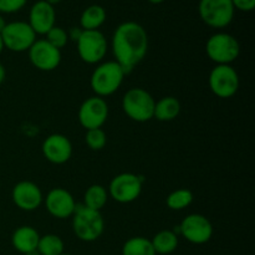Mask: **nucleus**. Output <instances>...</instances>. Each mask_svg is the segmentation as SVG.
<instances>
[{
	"mask_svg": "<svg viewBox=\"0 0 255 255\" xmlns=\"http://www.w3.org/2000/svg\"><path fill=\"white\" fill-rule=\"evenodd\" d=\"M147 50L148 35L141 24L125 21L116 27L112 35V52L125 74H129L144 59Z\"/></svg>",
	"mask_w": 255,
	"mask_h": 255,
	"instance_id": "obj_1",
	"label": "nucleus"
},
{
	"mask_svg": "<svg viewBox=\"0 0 255 255\" xmlns=\"http://www.w3.org/2000/svg\"><path fill=\"white\" fill-rule=\"evenodd\" d=\"M72 229L80 241L95 242L104 233L105 221L99 211L87 208L84 204H76L72 216Z\"/></svg>",
	"mask_w": 255,
	"mask_h": 255,
	"instance_id": "obj_2",
	"label": "nucleus"
},
{
	"mask_svg": "<svg viewBox=\"0 0 255 255\" xmlns=\"http://www.w3.org/2000/svg\"><path fill=\"white\" fill-rule=\"evenodd\" d=\"M125 75L124 69L116 61L102 62L94 70L90 79L92 91L102 99L115 94L121 87Z\"/></svg>",
	"mask_w": 255,
	"mask_h": 255,
	"instance_id": "obj_3",
	"label": "nucleus"
},
{
	"mask_svg": "<svg viewBox=\"0 0 255 255\" xmlns=\"http://www.w3.org/2000/svg\"><path fill=\"white\" fill-rule=\"evenodd\" d=\"M156 101L148 91L141 87L129 89L122 99V110L136 122H147L153 119Z\"/></svg>",
	"mask_w": 255,
	"mask_h": 255,
	"instance_id": "obj_4",
	"label": "nucleus"
},
{
	"mask_svg": "<svg viewBox=\"0 0 255 255\" xmlns=\"http://www.w3.org/2000/svg\"><path fill=\"white\" fill-rule=\"evenodd\" d=\"M206 52L217 65H231L241 54L239 41L228 32H216L206 42Z\"/></svg>",
	"mask_w": 255,
	"mask_h": 255,
	"instance_id": "obj_5",
	"label": "nucleus"
},
{
	"mask_svg": "<svg viewBox=\"0 0 255 255\" xmlns=\"http://www.w3.org/2000/svg\"><path fill=\"white\" fill-rule=\"evenodd\" d=\"M198 11L204 24L214 29H223L233 21L236 9L232 0H201Z\"/></svg>",
	"mask_w": 255,
	"mask_h": 255,
	"instance_id": "obj_6",
	"label": "nucleus"
},
{
	"mask_svg": "<svg viewBox=\"0 0 255 255\" xmlns=\"http://www.w3.org/2000/svg\"><path fill=\"white\" fill-rule=\"evenodd\" d=\"M76 45L80 59L86 64H99L107 54V40L100 30H82Z\"/></svg>",
	"mask_w": 255,
	"mask_h": 255,
	"instance_id": "obj_7",
	"label": "nucleus"
},
{
	"mask_svg": "<svg viewBox=\"0 0 255 255\" xmlns=\"http://www.w3.org/2000/svg\"><path fill=\"white\" fill-rule=\"evenodd\" d=\"M209 89L219 99H231L239 90V75L232 65H217L209 74Z\"/></svg>",
	"mask_w": 255,
	"mask_h": 255,
	"instance_id": "obj_8",
	"label": "nucleus"
},
{
	"mask_svg": "<svg viewBox=\"0 0 255 255\" xmlns=\"http://www.w3.org/2000/svg\"><path fill=\"white\" fill-rule=\"evenodd\" d=\"M0 35L4 47L14 52L27 51L36 41V34L26 21L7 22Z\"/></svg>",
	"mask_w": 255,
	"mask_h": 255,
	"instance_id": "obj_9",
	"label": "nucleus"
},
{
	"mask_svg": "<svg viewBox=\"0 0 255 255\" xmlns=\"http://www.w3.org/2000/svg\"><path fill=\"white\" fill-rule=\"evenodd\" d=\"M142 177L134 173H121L112 178L109 186V196L119 203L127 204L134 202L142 192Z\"/></svg>",
	"mask_w": 255,
	"mask_h": 255,
	"instance_id": "obj_10",
	"label": "nucleus"
},
{
	"mask_svg": "<svg viewBox=\"0 0 255 255\" xmlns=\"http://www.w3.org/2000/svg\"><path fill=\"white\" fill-rule=\"evenodd\" d=\"M177 228L186 241L198 246L208 243L213 236V226L211 221L202 214H189Z\"/></svg>",
	"mask_w": 255,
	"mask_h": 255,
	"instance_id": "obj_11",
	"label": "nucleus"
},
{
	"mask_svg": "<svg viewBox=\"0 0 255 255\" xmlns=\"http://www.w3.org/2000/svg\"><path fill=\"white\" fill-rule=\"evenodd\" d=\"M109 117V105L102 97L92 96L85 100L79 109V121L86 129L101 128Z\"/></svg>",
	"mask_w": 255,
	"mask_h": 255,
	"instance_id": "obj_12",
	"label": "nucleus"
},
{
	"mask_svg": "<svg viewBox=\"0 0 255 255\" xmlns=\"http://www.w3.org/2000/svg\"><path fill=\"white\" fill-rule=\"evenodd\" d=\"M27 51L31 64L40 71H52L61 62V50L52 46L45 39L36 40Z\"/></svg>",
	"mask_w": 255,
	"mask_h": 255,
	"instance_id": "obj_13",
	"label": "nucleus"
},
{
	"mask_svg": "<svg viewBox=\"0 0 255 255\" xmlns=\"http://www.w3.org/2000/svg\"><path fill=\"white\" fill-rule=\"evenodd\" d=\"M11 198L15 206L25 212H32L42 203V192L36 183L30 181H21L12 188Z\"/></svg>",
	"mask_w": 255,
	"mask_h": 255,
	"instance_id": "obj_14",
	"label": "nucleus"
},
{
	"mask_svg": "<svg viewBox=\"0 0 255 255\" xmlns=\"http://www.w3.org/2000/svg\"><path fill=\"white\" fill-rule=\"evenodd\" d=\"M45 207L52 217L57 219H66L74 216L76 202L69 191L64 188H54L45 198Z\"/></svg>",
	"mask_w": 255,
	"mask_h": 255,
	"instance_id": "obj_15",
	"label": "nucleus"
},
{
	"mask_svg": "<svg viewBox=\"0 0 255 255\" xmlns=\"http://www.w3.org/2000/svg\"><path fill=\"white\" fill-rule=\"evenodd\" d=\"M42 154L54 164H64L71 158L72 144L65 134L52 133L42 142Z\"/></svg>",
	"mask_w": 255,
	"mask_h": 255,
	"instance_id": "obj_16",
	"label": "nucleus"
},
{
	"mask_svg": "<svg viewBox=\"0 0 255 255\" xmlns=\"http://www.w3.org/2000/svg\"><path fill=\"white\" fill-rule=\"evenodd\" d=\"M56 12L52 5L45 0H39L31 6L29 12V25L36 35H46L55 26Z\"/></svg>",
	"mask_w": 255,
	"mask_h": 255,
	"instance_id": "obj_17",
	"label": "nucleus"
},
{
	"mask_svg": "<svg viewBox=\"0 0 255 255\" xmlns=\"http://www.w3.org/2000/svg\"><path fill=\"white\" fill-rule=\"evenodd\" d=\"M40 234L30 226H22L17 228L11 236V244L19 253L27 254L37 249Z\"/></svg>",
	"mask_w": 255,
	"mask_h": 255,
	"instance_id": "obj_18",
	"label": "nucleus"
},
{
	"mask_svg": "<svg viewBox=\"0 0 255 255\" xmlns=\"http://www.w3.org/2000/svg\"><path fill=\"white\" fill-rule=\"evenodd\" d=\"M179 112H181V104L178 100L173 96H166L162 97L154 105L153 119L162 122H168L177 119Z\"/></svg>",
	"mask_w": 255,
	"mask_h": 255,
	"instance_id": "obj_19",
	"label": "nucleus"
},
{
	"mask_svg": "<svg viewBox=\"0 0 255 255\" xmlns=\"http://www.w3.org/2000/svg\"><path fill=\"white\" fill-rule=\"evenodd\" d=\"M106 10L101 5H90L82 11L80 25L82 30H99L106 21Z\"/></svg>",
	"mask_w": 255,
	"mask_h": 255,
	"instance_id": "obj_20",
	"label": "nucleus"
},
{
	"mask_svg": "<svg viewBox=\"0 0 255 255\" xmlns=\"http://www.w3.org/2000/svg\"><path fill=\"white\" fill-rule=\"evenodd\" d=\"M156 254H171L178 247V236L173 231H161L151 241Z\"/></svg>",
	"mask_w": 255,
	"mask_h": 255,
	"instance_id": "obj_21",
	"label": "nucleus"
},
{
	"mask_svg": "<svg viewBox=\"0 0 255 255\" xmlns=\"http://www.w3.org/2000/svg\"><path fill=\"white\" fill-rule=\"evenodd\" d=\"M109 192L101 184H92L86 189L84 196V206L94 211H101L107 203Z\"/></svg>",
	"mask_w": 255,
	"mask_h": 255,
	"instance_id": "obj_22",
	"label": "nucleus"
},
{
	"mask_svg": "<svg viewBox=\"0 0 255 255\" xmlns=\"http://www.w3.org/2000/svg\"><path fill=\"white\" fill-rule=\"evenodd\" d=\"M122 255H156V252L149 239L143 237H133L124 244Z\"/></svg>",
	"mask_w": 255,
	"mask_h": 255,
	"instance_id": "obj_23",
	"label": "nucleus"
},
{
	"mask_svg": "<svg viewBox=\"0 0 255 255\" xmlns=\"http://www.w3.org/2000/svg\"><path fill=\"white\" fill-rule=\"evenodd\" d=\"M36 251L40 255H60L64 253V242L56 234H46L40 237Z\"/></svg>",
	"mask_w": 255,
	"mask_h": 255,
	"instance_id": "obj_24",
	"label": "nucleus"
},
{
	"mask_svg": "<svg viewBox=\"0 0 255 255\" xmlns=\"http://www.w3.org/2000/svg\"><path fill=\"white\" fill-rule=\"evenodd\" d=\"M192 202H193V193L187 188L176 189L172 193H169V196L166 199L167 207L172 211H182V209L191 206Z\"/></svg>",
	"mask_w": 255,
	"mask_h": 255,
	"instance_id": "obj_25",
	"label": "nucleus"
},
{
	"mask_svg": "<svg viewBox=\"0 0 255 255\" xmlns=\"http://www.w3.org/2000/svg\"><path fill=\"white\" fill-rule=\"evenodd\" d=\"M85 141H86L87 146H89L92 151H100V149H102L106 146L107 136L102 128L87 129L86 136H85Z\"/></svg>",
	"mask_w": 255,
	"mask_h": 255,
	"instance_id": "obj_26",
	"label": "nucleus"
},
{
	"mask_svg": "<svg viewBox=\"0 0 255 255\" xmlns=\"http://www.w3.org/2000/svg\"><path fill=\"white\" fill-rule=\"evenodd\" d=\"M45 40L49 41L50 44H51L52 46L56 47V49L61 50L62 47L66 46L67 41H69V36H67L66 30L55 25L52 29L49 30V32L46 34V39Z\"/></svg>",
	"mask_w": 255,
	"mask_h": 255,
	"instance_id": "obj_27",
	"label": "nucleus"
},
{
	"mask_svg": "<svg viewBox=\"0 0 255 255\" xmlns=\"http://www.w3.org/2000/svg\"><path fill=\"white\" fill-rule=\"evenodd\" d=\"M27 0H0V12L12 14L25 6Z\"/></svg>",
	"mask_w": 255,
	"mask_h": 255,
	"instance_id": "obj_28",
	"label": "nucleus"
},
{
	"mask_svg": "<svg viewBox=\"0 0 255 255\" xmlns=\"http://www.w3.org/2000/svg\"><path fill=\"white\" fill-rule=\"evenodd\" d=\"M234 9L241 11H252L255 7V0H232Z\"/></svg>",
	"mask_w": 255,
	"mask_h": 255,
	"instance_id": "obj_29",
	"label": "nucleus"
},
{
	"mask_svg": "<svg viewBox=\"0 0 255 255\" xmlns=\"http://www.w3.org/2000/svg\"><path fill=\"white\" fill-rule=\"evenodd\" d=\"M81 34H82L81 27H71V29H70V31L67 32V36H69L70 40H72V41L76 42L77 40H79V37L81 36Z\"/></svg>",
	"mask_w": 255,
	"mask_h": 255,
	"instance_id": "obj_30",
	"label": "nucleus"
},
{
	"mask_svg": "<svg viewBox=\"0 0 255 255\" xmlns=\"http://www.w3.org/2000/svg\"><path fill=\"white\" fill-rule=\"evenodd\" d=\"M5 77H6V71H5V67L0 64V85L4 82Z\"/></svg>",
	"mask_w": 255,
	"mask_h": 255,
	"instance_id": "obj_31",
	"label": "nucleus"
},
{
	"mask_svg": "<svg viewBox=\"0 0 255 255\" xmlns=\"http://www.w3.org/2000/svg\"><path fill=\"white\" fill-rule=\"evenodd\" d=\"M5 25H6V22H5V19L1 16V15H0V34H1V31L4 30Z\"/></svg>",
	"mask_w": 255,
	"mask_h": 255,
	"instance_id": "obj_32",
	"label": "nucleus"
},
{
	"mask_svg": "<svg viewBox=\"0 0 255 255\" xmlns=\"http://www.w3.org/2000/svg\"><path fill=\"white\" fill-rule=\"evenodd\" d=\"M45 1L49 2L50 5H52V6H54V5H56V4H59V2H61V0H45Z\"/></svg>",
	"mask_w": 255,
	"mask_h": 255,
	"instance_id": "obj_33",
	"label": "nucleus"
},
{
	"mask_svg": "<svg viewBox=\"0 0 255 255\" xmlns=\"http://www.w3.org/2000/svg\"><path fill=\"white\" fill-rule=\"evenodd\" d=\"M4 42H2V39H1V35H0V54L2 52V50H4Z\"/></svg>",
	"mask_w": 255,
	"mask_h": 255,
	"instance_id": "obj_34",
	"label": "nucleus"
},
{
	"mask_svg": "<svg viewBox=\"0 0 255 255\" xmlns=\"http://www.w3.org/2000/svg\"><path fill=\"white\" fill-rule=\"evenodd\" d=\"M151 4H161V2H163L164 0H148Z\"/></svg>",
	"mask_w": 255,
	"mask_h": 255,
	"instance_id": "obj_35",
	"label": "nucleus"
},
{
	"mask_svg": "<svg viewBox=\"0 0 255 255\" xmlns=\"http://www.w3.org/2000/svg\"><path fill=\"white\" fill-rule=\"evenodd\" d=\"M25 255H40V254H39V252H37V251H34V252H30V253H27Z\"/></svg>",
	"mask_w": 255,
	"mask_h": 255,
	"instance_id": "obj_36",
	"label": "nucleus"
},
{
	"mask_svg": "<svg viewBox=\"0 0 255 255\" xmlns=\"http://www.w3.org/2000/svg\"><path fill=\"white\" fill-rule=\"evenodd\" d=\"M60 255H72V254H67V253H62V254H60Z\"/></svg>",
	"mask_w": 255,
	"mask_h": 255,
	"instance_id": "obj_37",
	"label": "nucleus"
}]
</instances>
